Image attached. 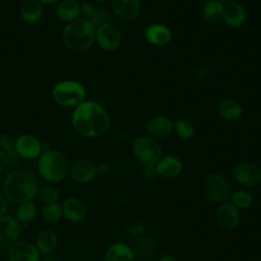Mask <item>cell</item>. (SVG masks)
<instances>
[{
    "instance_id": "1",
    "label": "cell",
    "mask_w": 261,
    "mask_h": 261,
    "mask_svg": "<svg viewBox=\"0 0 261 261\" xmlns=\"http://www.w3.org/2000/svg\"><path fill=\"white\" fill-rule=\"evenodd\" d=\"M73 129L85 138H96L107 132L110 117L104 107L95 101H84L71 115Z\"/></svg>"
},
{
    "instance_id": "2",
    "label": "cell",
    "mask_w": 261,
    "mask_h": 261,
    "mask_svg": "<svg viewBox=\"0 0 261 261\" xmlns=\"http://www.w3.org/2000/svg\"><path fill=\"white\" fill-rule=\"evenodd\" d=\"M39 188L37 177L31 171L21 168L10 170L2 181V194L8 202L17 205L37 197Z\"/></svg>"
},
{
    "instance_id": "3",
    "label": "cell",
    "mask_w": 261,
    "mask_h": 261,
    "mask_svg": "<svg viewBox=\"0 0 261 261\" xmlns=\"http://www.w3.org/2000/svg\"><path fill=\"white\" fill-rule=\"evenodd\" d=\"M95 35V25L89 19L79 17L65 24L62 31V41L70 51L83 53L92 47Z\"/></svg>"
},
{
    "instance_id": "4",
    "label": "cell",
    "mask_w": 261,
    "mask_h": 261,
    "mask_svg": "<svg viewBox=\"0 0 261 261\" xmlns=\"http://www.w3.org/2000/svg\"><path fill=\"white\" fill-rule=\"evenodd\" d=\"M38 171L48 182L62 181L69 172V164L66 156L57 150L50 149L42 152L38 158Z\"/></svg>"
},
{
    "instance_id": "5",
    "label": "cell",
    "mask_w": 261,
    "mask_h": 261,
    "mask_svg": "<svg viewBox=\"0 0 261 261\" xmlns=\"http://www.w3.org/2000/svg\"><path fill=\"white\" fill-rule=\"evenodd\" d=\"M86 90L83 84L74 80H63L54 85L52 88V98L56 104L66 107L75 108L85 101Z\"/></svg>"
},
{
    "instance_id": "6",
    "label": "cell",
    "mask_w": 261,
    "mask_h": 261,
    "mask_svg": "<svg viewBox=\"0 0 261 261\" xmlns=\"http://www.w3.org/2000/svg\"><path fill=\"white\" fill-rule=\"evenodd\" d=\"M203 191L207 199L217 204L229 201L233 193L229 181L217 172H212L206 176L203 184Z\"/></svg>"
},
{
    "instance_id": "7",
    "label": "cell",
    "mask_w": 261,
    "mask_h": 261,
    "mask_svg": "<svg viewBox=\"0 0 261 261\" xmlns=\"http://www.w3.org/2000/svg\"><path fill=\"white\" fill-rule=\"evenodd\" d=\"M133 152L144 165H155L161 158V147L152 138L138 137L133 143Z\"/></svg>"
},
{
    "instance_id": "8",
    "label": "cell",
    "mask_w": 261,
    "mask_h": 261,
    "mask_svg": "<svg viewBox=\"0 0 261 261\" xmlns=\"http://www.w3.org/2000/svg\"><path fill=\"white\" fill-rule=\"evenodd\" d=\"M21 233V223L15 216L4 215L0 217V250H8L15 244Z\"/></svg>"
},
{
    "instance_id": "9",
    "label": "cell",
    "mask_w": 261,
    "mask_h": 261,
    "mask_svg": "<svg viewBox=\"0 0 261 261\" xmlns=\"http://www.w3.org/2000/svg\"><path fill=\"white\" fill-rule=\"evenodd\" d=\"M232 177L242 187L254 188L261 182V168L252 162H241L233 167Z\"/></svg>"
},
{
    "instance_id": "10",
    "label": "cell",
    "mask_w": 261,
    "mask_h": 261,
    "mask_svg": "<svg viewBox=\"0 0 261 261\" xmlns=\"http://www.w3.org/2000/svg\"><path fill=\"white\" fill-rule=\"evenodd\" d=\"M240 220V210L229 201L218 204L215 210V221L221 228L225 230L233 229L239 225Z\"/></svg>"
},
{
    "instance_id": "11",
    "label": "cell",
    "mask_w": 261,
    "mask_h": 261,
    "mask_svg": "<svg viewBox=\"0 0 261 261\" xmlns=\"http://www.w3.org/2000/svg\"><path fill=\"white\" fill-rule=\"evenodd\" d=\"M95 41L102 49L106 51H113L119 47L121 36L115 25L106 22L96 28Z\"/></svg>"
},
{
    "instance_id": "12",
    "label": "cell",
    "mask_w": 261,
    "mask_h": 261,
    "mask_svg": "<svg viewBox=\"0 0 261 261\" xmlns=\"http://www.w3.org/2000/svg\"><path fill=\"white\" fill-rule=\"evenodd\" d=\"M15 150L20 158L38 159L42 154V143L30 134H22L15 139Z\"/></svg>"
},
{
    "instance_id": "13",
    "label": "cell",
    "mask_w": 261,
    "mask_h": 261,
    "mask_svg": "<svg viewBox=\"0 0 261 261\" xmlns=\"http://www.w3.org/2000/svg\"><path fill=\"white\" fill-rule=\"evenodd\" d=\"M71 178L79 184H89L93 181L97 175V165L88 159L76 160L69 166Z\"/></svg>"
},
{
    "instance_id": "14",
    "label": "cell",
    "mask_w": 261,
    "mask_h": 261,
    "mask_svg": "<svg viewBox=\"0 0 261 261\" xmlns=\"http://www.w3.org/2000/svg\"><path fill=\"white\" fill-rule=\"evenodd\" d=\"M41 254L35 244L17 241L7 250L8 261H40Z\"/></svg>"
},
{
    "instance_id": "15",
    "label": "cell",
    "mask_w": 261,
    "mask_h": 261,
    "mask_svg": "<svg viewBox=\"0 0 261 261\" xmlns=\"http://www.w3.org/2000/svg\"><path fill=\"white\" fill-rule=\"evenodd\" d=\"M62 214L70 222L77 223L85 219L87 215L86 204L76 197H68L61 203Z\"/></svg>"
},
{
    "instance_id": "16",
    "label": "cell",
    "mask_w": 261,
    "mask_h": 261,
    "mask_svg": "<svg viewBox=\"0 0 261 261\" xmlns=\"http://www.w3.org/2000/svg\"><path fill=\"white\" fill-rule=\"evenodd\" d=\"M58 244V236L57 233L49 228L42 229L38 232L35 241V246L38 249L39 253L43 256L51 255Z\"/></svg>"
},
{
    "instance_id": "17",
    "label": "cell",
    "mask_w": 261,
    "mask_h": 261,
    "mask_svg": "<svg viewBox=\"0 0 261 261\" xmlns=\"http://www.w3.org/2000/svg\"><path fill=\"white\" fill-rule=\"evenodd\" d=\"M112 9L114 13L123 20H134L140 13L139 0H112Z\"/></svg>"
},
{
    "instance_id": "18",
    "label": "cell",
    "mask_w": 261,
    "mask_h": 261,
    "mask_svg": "<svg viewBox=\"0 0 261 261\" xmlns=\"http://www.w3.org/2000/svg\"><path fill=\"white\" fill-rule=\"evenodd\" d=\"M133 248L123 242L111 244L104 256V261H135Z\"/></svg>"
},
{
    "instance_id": "19",
    "label": "cell",
    "mask_w": 261,
    "mask_h": 261,
    "mask_svg": "<svg viewBox=\"0 0 261 261\" xmlns=\"http://www.w3.org/2000/svg\"><path fill=\"white\" fill-rule=\"evenodd\" d=\"M19 14L25 23H37L43 16V5L37 0L24 1L20 3Z\"/></svg>"
},
{
    "instance_id": "20",
    "label": "cell",
    "mask_w": 261,
    "mask_h": 261,
    "mask_svg": "<svg viewBox=\"0 0 261 261\" xmlns=\"http://www.w3.org/2000/svg\"><path fill=\"white\" fill-rule=\"evenodd\" d=\"M158 175L162 177L171 178L178 175L182 169L181 161L174 156H166L160 158L159 161L155 164Z\"/></svg>"
},
{
    "instance_id": "21",
    "label": "cell",
    "mask_w": 261,
    "mask_h": 261,
    "mask_svg": "<svg viewBox=\"0 0 261 261\" xmlns=\"http://www.w3.org/2000/svg\"><path fill=\"white\" fill-rule=\"evenodd\" d=\"M80 14L81 5L76 0H60L57 3L56 15L61 21L68 23L79 18Z\"/></svg>"
},
{
    "instance_id": "22",
    "label": "cell",
    "mask_w": 261,
    "mask_h": 261,
    "mask_svg": "<svg viewBox=\"0 0 261 261\" xmlns=\"http://www.w3.org/2000/svg\"><path fill=\"white\" fill-rule=\"evenodd\" d=\"M222 18L228 25L237 28L244 23L246 19V12L239 3L229 2L223 6Z\"/></svg>"
},
{
    "instance_id": "23",
    "label": "cell",
    "mask_w": 261,
    "mask_h": 261,
    "mask_svg": "<svg viewBox=\"0 0 261 261\" xmlns=\"http://www.w3.org/2000/svg\"><path fill=\"white\" fill-rule=\"evenodd\" d=\"M148 133L154 138H165L169 136L173 128L172 121L165 116H157L152 118L147 125Z\"/></svg>"
},
{
    "instance_id": "24",
    "label": "cell",
    "mask_w": 261,
    "mask_h": 261,
    "mask_svg": "<svg viewBox=\"0 0 261 261\" xmlns=\"http://www.w3.org/2000/svg\"><path fill=\"white\" fill-rule=\"evenodd\" d=\"M15 139L9 133H2L0 135V149L6 154L8 166L10 167H15L21 159L15 150Z\"/></svg>"
},
{
    "instance_id": "25",
    "label": "cell",
    "mask_w": 261,
    "mask_h": 261,
    "mask_svg": "<svg viewBox=\"0 0 261 261\" xmlns=\"http://www.w3.org/2000/svg\"><path fill=\"white\" fill-rule=\"evenodd\" d=\"M146 39L153 45L162 46L167 44L171 39L170 31L162 24H152L145 32Z\"/></svg>"
},
{
    "instance_id": "26",
    "label": "cell",
    "mask_w": 261,
    "mask_h": 261,
    "mask_svg": "<svg viewBox=\"0 0 261 261\" xmlns=\"http://www.w3.org/2000/svg\"><path fill=\"white\" fill-rule=\"evenodd\" d=\"M38 213L37 205L33 201H27L17 205L15 218L22 224L32 221Z\"/></svg>"
},
{
    "instance_id": "27",
    "label": "cell",
    "mask_w": 261,
    "mask_h": 261,
    "mask_svg": "<svg viewBox=\"0 0 261 261\" xmlns=\"http://www.w3.org/2000/svg\"><path fill=\"white\" fill-rule=\"evenodd\" d=\"M219 113L220 115L228 120L238 119L242 114V107L241 105L232 100V99H225L220 102L219 104Z\"/></svg>"
},
{
    "instance_id": "28",
    "label": "cell",
    "mask_w": 261,
    "mask_h": 261,
    "mask_svg": "<svg viewBox=\"0 0 261 261\" xmlns=\"http://www.w3.org/2000/svg\"><path fill=\"white\" fill-rule=\"evenodd\" d=\"M41 216L45 223H48V224L57 223L63 217L61 204H59L58 202L45 204V206L41 211Z\"/></svg>"
},
{
    "instance_id": "29",
    "label": "cell",
    "mask_w": 261,
    "mask_h": 261,
    "mask_svg": "<svg viewBox=\"0 0 261 261\" xmlns=\"http://www.w3.org/2000/svg\"><path fill=\"white\" fill-rule=\"evenodd\" d=\"M222 11H223V4L220 1L209 0L203 8V15L206 20L214 22L222 18Z\"/></svg>"
},
{
    "instance_id": "30",
    "label": "cell",
    "mask_w": 261,
    "mask_h": 261,
    "mask_svg": "<svg viewBox=\"0 0 261 261\" xmlns=\"http://www.w3.org/2000/svg\"><path fill=\"white\" fill-rule=\"evenodd\" d=\"M253 196L252 194L247 190H239L237 192H233L229 198V202L240 209H247L253 204Z\"/></svg>"
},
{
    "instance_id": "31",
    "label": "cell",
    "mask_w": 261,
    "mask_h": 261,
    "mask_svg": "<svg viewBox=\"0 0 261 261\" xmlns=\"http://www.w3.org/2000/svg\"><path fill=\"white\" fill-rule=\"evenodd\" d=\"M42 202L45 204L58 202L60 199V192L58 189L52 186H42L39 188V192L37 195Z\"/></svg>"
},
{
    "instance_id": "32",
    "label": "cell",
    "mask_w": 261,
    "mask_h": 261,
    "mask_svg": "<svg viewBox=\"0 0 261 261\" xmlns=\"http://www.w3.org/2000/svg\"><path fill=\"white\" fill-rule=\"evenodd\" d=\"M175 129H176V134L179 138L184 139V140H189L193 137L194 135V127L193 125L186 121V120H178L175 123Z\"/></svg>"
},
{
    "instance_id": "33",
    "label": "cell",
    "mask_w": 261,
    "mask_h": 261,
    "mask_svg": "<svg viewBox=\"0 0 261 261\" xmlns=\"http://www.w3.org/2000/svg\"><path fill=\"white\" fill-rule=\"evenodd\" d=\"M133 251L135 254V258L137 256L144 257L145 255H150V253L152 254V243L147 239H140L136 242V246Z\"/></svg>"
},
{
    "instance_id": "34",
    "label": "cell",
    "mask_w": 261,
    "mask_h": 261,
    "mask_svg": "<svg viewBox=\"0 0 261 261\" xmlns=\"http://www.w3.org/2000/svg\"><path fill=\"white\" fill-rule=\"evenodd\" d=\"M89 20L95 25V28H98L102 25L103 23L107 22V13L106 10L103 8H95L93 14L89 18Z\"/></svg>"
},
{
    "instance_id": "35",
    "label": "cell",
    "mask_w": 261,
    "mask_h": 261,
    "mask_svg": "<svg viewBox=\"0 0 261 261\" xmlns=\"http://www.w3.org/2000/svg\"><path fill=\"white\" fill-rule=\"evenodd\" d=\"M146 229V226L144 223H141V222H137V223H134L132 224L130 226H128L126 232L130 236V237H140L142 233H144Z\"/></svg>"
},
{
    "instance_id": "36",
    "label": "cell",
    "mask_w": 261,
    "mask_h": 261,
    "mask_svg": "<svg viewBox=\"0 0 261 261\" xmlns=\"http://www.w3.org/2000/svg\"><path fill=\"white\" fill-rule=\"evenodd\" d=\"M143 176L147 180H153L158 176L155 165H145L143 168Z\"/></svg>"
},
{
    "instance_id": "37",
    "label": "cell",
    "mask_w": 261,
    "mask_h": 261,
    "mask_svg": "<svg viewBox=\"0 0 261 261\" xmlns=\"http://www.w3.org/2000/svg\"><path fill=\"white\" fill-rule=\"evenodd\" d=\"M95 6L89 2H85L81 5V14L83 15V17L89 19L91 17V15L93 14L94 10H95Z\"/></svg>"
},
{
    "instance_id": "38",
    "label": "cell",
    "mask_w": 261,
    "mask_h": 261,
    "mask_svg": "<svg viewBox=\"0 0 261 261\" xmlns=\"http://www.w3.org/2000/svg\"><path fill=\"white\" fill-rule=\"evenodd\" d=\"M8 209H9L8 200L5 198V196L2 193H0V217L6 215L8 212Z\"/></svg>"
},
{
    "instance_id": "39",
    "label": "cell",
    "mask_w": 261,
    "mask_h": 261,
    "mask_svg": "<svg viewBox=\"0 0 261 261\" xmlns=\"http://www.w3.org/2000/svg\"><path fill=\"white\" fill-rule=\"evenodd\" d=\"M110 171V166L106 162H101L97 165V172L100 175H106Z\"/></svg>"
},
{
    "instance_id": "40",
    "label": "cell",
    "mask_w": 261,
    "mask_h": 261,
    "mask_svg": "<svg viewBox=\"0 0 261 261\" xmlns=\"http://www.w3.org/2000/svg\"><path fill=\"white\" fill-rule=\"evenodd\" d=\"M8 167V160L6 154L0 149V173H2Z\"/></svg>"
},
{
    "instance_id": "41",
    "label": "cell",
    "mask_w": 261,
    "mask_h": 261,
    "mask_svg": "<svg viewBox=\"0 0 261 261\" xmlns=\"http://www.w3.org/2000/svg\"><path fill=\"white\" fill-rule=\"evenodd\" d=\"M159 261H176V259L170 254H164L160 257Z\"/></svg>"
},
{
    "instance_id": "42",
    "label": "cell",
    "mask_w": 261,
    "mask_h": 261,
    "mask_svg": "<svg viewBox=\"0 0 261 261\" xmlns=\"http://www.w3.org/2000/svg\"><path fill=\"white\" fill-rule=\"evenodd\" d=\"M37 1H39L43 5V4H55V3H58L60 0H37Z\"/></svg>"
},
{
    "instance_id": "43",
    "label": "cell",
    "mask_w": 261,
    "mask_h": 261,
    "mask_svg": "<svg viewBox=\"0 0 261 261\" xmlns=\"http://www.w3.org/2000/svg\"><path fill=\"white\" fill-rule=\"evenodd\" d=\"M40 261H61V260H60V259H58V258H55V257L46 256L45 258H43V259H40Z\"/></svg>"
},
{
    "instance_id": "44",
    "label": "cell",
    "mask_w": 261,
    "mask_h": 261,
    "mask_svg": "<svg viewBox=\"0 0 261 261\" xmlns=\"http://www.w3.org/2000/svg\"><path fill=\"white\" fill-rule=\"evenodd\" d=\"M218 1H220L221 3H222V2H226V3H229V2H232L233 0H218Z\"/></svg>"
},
{
    "instance_id": "45",
    "label": "cell",
    "mask_w": 261,
    "mask_h": 261,
    "mask_svg": "<svg viewBox=\"0 0 261 261\" xmlns=\"http://www.w3.org/2000/svg\"><path fill=\"white\" fill-rule=\"evenodd\" d=\"M96 1H98V2H106L108 0H96Z\"/></svg>"
},
{
    "instance_id": "46",
    "label": "cell",
    "mask_w": 261,
    "mask_h": 261,
    "mask_svg": "<svg viewBox=\"0 0 261 261\" xmlns=\"http://www.w3.org/2000/svg\"><path fill=\"white\" fill-rule=\"evenodd\" d=\"M17 1H19L20 3H22V2H24V1H28V0H17Z\"/></svg>"
},
{
    "instance_id": "47",
    "label": "cell",
    "mask_w": 261,
    "mask_h": 261,
    "mask_svg": "<svg viewBox=\"0 0 261 261\" xmlns=\"http://www.w3.org/2000/svg\"><path fill=\"white\" fill-rule=\"evenodd\" d=\"M71 261H75V260H71Z\"/></svg>"
}]
</instances>
